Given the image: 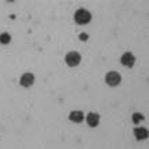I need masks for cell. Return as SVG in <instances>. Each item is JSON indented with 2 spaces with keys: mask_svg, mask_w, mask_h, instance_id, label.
<instances>
[{
  "mask_svg": "<svg viewBox=\"0 0 149 149\" xmlns=\"http://www.w3.org/2000/svg\"><path fill=\"white\" fill-rule=\"evenodd\" d=\"M19 84L23 86V88H30V86L34 84V75L32 72H25L21 79H19Z\"/></svg>",
  "mask_w": 149,
  "mask_h": 149,
  "instance_id": "277c9868",
  "label": "cell"
},
{
  "mask_svg": "<svg viewBox=\"0 0 149 149\" xmlns=\"http://www.w3.org/2000/svg\"><path fill=\"white\" fill-rule=\"evenodd\" d=\"M91 19H92V15L88 10L79 8L74 14V21H75L78 25H86V23L91 22Z\"/></svg>",
  "mask_w": 149,
  "mask_h": 149,
  "instance_id": "6da1fadb",
  "label": "cell"
},
{
  "mask_svg": "<svg viewBox=\"0 0 149 149\" xmlns=\"http://www.w3.org/2000/svg\"><path fill=\"white\" fill-rule=\"evenodd\" d=\"M10 41H11V36H10L8 33H1L0 34V44L7 45V44H10Z\"/></svg>",
  "mask_w": 149,
  "mask_h": 149,
  "instance_id": "9c48e42d",
  "label": "cell"
},
{
  "mask_svg": "<svg viewBox=\"0 0 149 149\" xmlns=\"http://www.w3.org/2000/svg\"><path fill=\"white\" fill-rule=\"evenodd\" d=\"M86 122L91 127H96L99 126V122H100V115L96 112H91L88 113V116H86Z\"/></svg>",
  "mask_w": 149,
  "mask_h": 149,
  "instance_id": "8992f818",
  "label": "cell"
},
{
  "mask_svg": "<svg viewBox=\"0 0 149 149\" xmlns=\"http://www.w3.org/2000/svg\"><path fill=\"white\" fill-rule=\"evenodd\" d=\"M131 119H133V122L134 123H138V122H141V120H144V116H142V115H141V113H133V118H131Z\"/></svg>",
  "mask_w": 149,
  "mask_h": 149,
  "instance_id": "30bf717a",
  "label": "cell"
},
{
  "mask_svg": "<svg viewBox=\"0 0 149 149\" xmlns=\"http://www.w3.org/2000/svg\"><path fill=\"white\" fill-rule=\"evenodd\" d=\"M66 63L70 67H77L78 64L81 63V55L75 52V51H71L66 55Z\"/></svg>",
  "mask_w": 149,
  "mask_h": 149,
  "instance_id": "7a4b0ae2",
  "label": "cell"
},
{
  "mask_svg": "<svg viewBox=\"0 0 149 149\" xmlns=\"http://www.w3.org/2000/svg\"><path fill=\"white\" fill-rule=\"evenodd\" d=\"M134 136H136L137 140H145V138H148V130L145 127H136Z\"/></svg>",
  "mask_w": 149,
  "mask_h": 149,
  "instance_id": "ba28073f",
  "label": "cell"
},
{
  "mask_svg": "<svg viewBox=\"0 0 149 149\" xmlns=\"http://www.w3.org/2000/svg\"><path fill=\"white\" fill-rule=\"evenodd\" d=\"M122 81V77H120V74L116 71H109L107 72V75H105V82L108 84L109 86H118Z\"/></svg>",
  "mask_w": 149,
  "mask_h": 149,
  "instance_id": "3957f363",
  "label": "cell"
},
{
  "mask_svg": "<svg viewBox=\"0 0 149 149\" xmlns=\"http://www.w3.org/2000/svg\"><path fill=\"white\" fill-rule=\"evenodd\" d=\"M79 40L86 41L88 40V34H86V33H81V34H79Z\"/></svg>",
  "mask_w": 149,
  "mask_h": 149,
  "instance_id": "8fae6325",
  "label": "cell"
},
{
  "mask_svg": "<svg viewBox=\"0 0 149 149\" xmlns=\"http://www.w3.org/2000/svg\"><path fill=\"white\" fill-rule=\"evenodd\" d=\"M68 119L71 120V122H75V123H81L85 116H84V112L82 111H71L70 115H68Z\"/></svg>",
  "mask_w": 149,
  "mask_h": 149,
  "instance_id": "52a82bcc",
  "label": "cell"
},
{
  "mask_svg": "<svg viewBox=\"0 0 149 149\" xmlns=\"http://www.w3.org/2000/svg\"><path fill=\"white\" fill-rule=\"evenodd\" d=\"M120 62H122V64L126 66V67H133L134 63H136V58H134V55L131 54V52H126V54L122 55Z\"/></svg>",
  "mask_w": 149,
  "mask_h": 149,
  "instance_id": "5b68a950",
  "label": "cell"
}]
</instances>
